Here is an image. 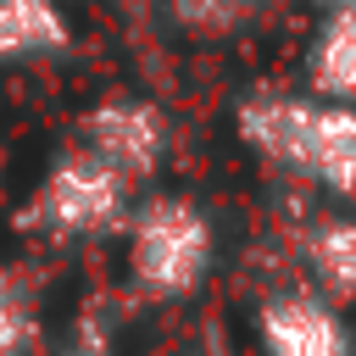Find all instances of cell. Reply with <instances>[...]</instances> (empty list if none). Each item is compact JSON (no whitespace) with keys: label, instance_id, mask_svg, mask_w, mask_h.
<instances>
[{"label":"cell","instance_id":"1","mask_svg":"<svg viewBox=\"0 0 356 356\" xmlns=\"http://www.w3.org/2000/svg\"><path fill=\"white\" fill-rule=\"evenodd\" d=\"M234 134L267 167L328 195V206L356 211V106L323 100L312 89L256 83L234 100Z\"/></svg>","mask_w":356,"mask_h":356},{"label":"cell","instance_id":"2","mask_svg":"<svg viewBox=\"0 0 356 356\" xmlns=\"http://www.w3.org/2000/svg\"><path fill=\"white\" fill-rule=\"evenodd\" d=\"M117 239H122L128 284L161 306L200 295L222 261V228H217L211 206L200 195H184V189L139 195Z\"/></svg>","mask_w":356,"mask_h":356},{"label":"cell","instance_id":"3","mask_svg":"<svg viewBox=\"0 0 356 356\" xmlns=\"http://www.w3.org/2000/svg\"><path fill=\"white\" fill-rule=\"evenodd\" d=\"M139 189L106 167L95 150H83L78 139L67 150L50 156V167L39 172L28 206H22V222L39 234V239H56V245H83V239H106V234H122L128 211H134Z\"/></svg>","mask_w":356,"mask_h":356},{"label":"cell","instance_id":"4","mask_svg":"<svg viewBox=\"0 0 356 356\" xmlns=\"http://www.w3.org/2000/svg\"><path fill=\"white\" fill-rule=\"evenodd\" d=\"M83 150H95L106 167H117L134 189H145L167 156H172V117L161 100L150 95H134V89H117V95H100L83 117H78V134H72Z\"/></svg>","mask_w":356,"mask_h":356},{"label":"cell","instance_id":"5","mask_svg":"<svg viewBox=\"0 0 356 356\" xmlns=\"http://www.w3.org/2000/svg\"><path fill=\"white\" fill-rule=\"evenodd\" d=\"M256 350L261 356H356V323L339 300H328L323 289L300 284H278L256 300L250 317Z\"/></svg>","mask_w":356,"mask_h":356},{"label":"cell","instance_id":"6","mask_svg":"<svg viewBox=\"0 0 356 356\" xmlns=\"http://www.w3.org/2000/svg\"><path fill=\"white\" fill-rule=\"evenodd\" d=\"M295 256L312 289H323L339 306H356V211L350 206L312 211L295 234Z\"/></svg>","mask_w":356,"mask_h":356},{"label":"cell","instance_id":"7","mask_svg":"<svg viewBox=\"0 0 356 356\" xmlns=\"http://www.w3.org/2000/svg\"><path fill=\"white\" fill-rule=\"evenodd\" d=\"M306 89L339 106H356V6H328L306 39Z\"/></svg>","mask_w":356,"mask_h":356},{"label":"cell","instance_id":"8","mask_svg":"<svg viewBox=\"0 0 356 356\" xmlns=\"http://www.w3.org/2000/svg\"><path fill=\"white\" fill-rule=\"evenodd\" d=\"M72 44V22L61 0H0V67L50 61Z\"/></svg>","mask_w":356,"mask_h":356},{"label":"cell","instance_id":"9","mask_svg":"<svg viewBox=\"0 0 356 356\" xmlns=\"http://www.w3.org/2000/svg\"><path fill=\"white\" fill-rule=\"evenodd\" d=\"M44 350V306L28 273L0 261V356H39Z\"/></svg>","mask_w":356,"mask_h":356},{"label":"cell","instance_id":"10","mask_svg":"<svg viewBox=\"0 0 356 356\" xmlns=\"http://www.w3.org/2000/svg\"><path fill=\"white\" fill-rule=\"evenodd\" d=\"M56 356H117V350H111V339H100V334H83V339L61 345Z\"/></svg>","mask_w":356,"mask_h":356},{"label":"cell","instance_id":"11","mask_svg":"<svg viewBox=\"0 0 356 356\" xmlns=\"http://www.w3.org/2000/svg\"><path fill=\"white\" fill-rule=\"evenodd\" d=\"M323 6H356V0H323Z\"/></svg>","mask_w":356,"mask_h":356}]
</instances>
